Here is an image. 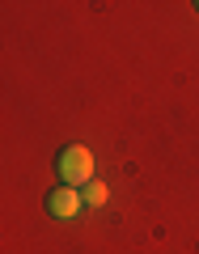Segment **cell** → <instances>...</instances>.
Instances as JSON below:
<instances>
[{
	"label": "cell",
	"instance_id": "obj_3",
	"mask_svg": "<svg viewBox=\"0 0 199 254\" xmlns=\"http://www.w3.org/2000/svg\"><path fill=\"white\" fill-rule=\"evenodd\" d=\"M81 195H85V208H102V203L110 199V190H106V182H102V178H93L89 187H81Z\"/></svg>",
	"mask_w": 199,
	"mask_h": 254
},
{
	"label": "cell",
	"instance_id": "obj_2",
	"mask_svg": "<svg viewBox=\"0 0 199 254\" xmlns=\"http://www.w3.org/2000/svg\"><path fill=\"white\" fill-rule=\"evenodd\" d=\"M81 208H85V195L76 187H64V182H55L51 190H47V212H51L55 220H72V216H81Z\"/></svg>",
	"mask_w": 199,
	"mask_h": 254
},
{
	"label": "cell",
	"instance_id": "obj_1",
	"mask_svg": "<svg viewBox=\"0 0 199 254\" xmlns=\"http://www.w3.org/2000/svg\"><path fill=\"white\" fill-rule=\"evenodd\" d=\"M55 174H60L64 187H89L93 178H98V165H93V153L85 144H68L60 148V157H55Z\"/></svg>",
	"mask_w": 199,
	"mask_h": 254
},
{
	"label": "cell",
	"instance_id": "obj_4",
	"mask_svg": "<svg viewBox=\"0 0 199 254\" xmlns=\"http://www.w3.org/2000/svg\"><path fill=\"white\" fill-rule=\"evenodd\" d=\"M195 9H199V4H195Z\"/></svg>",
	"mask_w": 199,
	"mask_h": 254
}]
</instances>
